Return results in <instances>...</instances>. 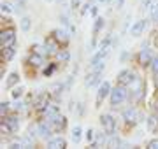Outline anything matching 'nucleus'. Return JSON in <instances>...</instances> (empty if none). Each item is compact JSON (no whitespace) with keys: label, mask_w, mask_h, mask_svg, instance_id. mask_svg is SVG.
Here are the masks:
<instances>
[{"label":"nucleus","mask_w":158,"mask_h":149,"mask_svg":"<svg viewBox=\"0 0 158 149\" xmlns=\"http://www.w3.org/2000/svg\"><path fill=\"white\" fill-rule=\"evenodd\" d=\"M109 51H111V47H106V49H98V51L95 53V56L91 58V65H95V63H100V62H104V60L107 58Z\"/></svg>","instance_id":"obj_16"},{"label":"nucleus","mask_w":158,"mask_h":149,"mask_svg":"<svg viewBox=\"0 0 158 149\" xmlns=\"http://www.w3.org/2000/svg\"><path fill=\"white\" fill-rule=\"evenodd\" d=\"M86 139H88V140H93V139H95V132H93L91 128L86 132Z\"/></svg>","instance_id":"obj_38"},{"label":"nucleus","mask_w":158,"mask_h":149,"mask_svg":"<svg viewBox=\"0 0 158 149\" xmlns=\"http://www.w3.org/2000/svg\"><path fill=\"white\" fill-rule=\"evenodd\" d=\"M16 2H19V4H23V2H25V0H16Z\"/></svg>","instance_id":"obj_42"},{"label":"nucleus","mask_w":158,"mask_h":149,"mask_svg":"<svg viewBox=\"0 0 158 149\" xmlns=\"http://www.w3.org/2000/svg\"><path fill=\"white\" fill-rule=\"evenodd\" d=\"M18 83H19V74H18V72H11V74L7 75V81H6L7 88H14Z\"/></svg>","instance_id":"obj_19"},{"label":"nucleus","mask_w":158,"mask_h":149,"mask_svg":"<svg viewBox=\"0 0 158 149\" xmlns=\"http://www.w3.org/2000/svg\"><path fill=\"white\" fill-rule=\"evenodd\" d=\"M148 147H149V149H158V139L149 140V142H148Z\"/></svg>","instance_id":"obj_35"},{"label":"nucleus","mask_w":158,"mask_h":149,"mask_svg":"<svg viewBox=\"0 0 158 149\" xmlns=\"http://www.w3.org/2000/svg\"><path fill=\"white\" fill-rule=\"evenodd\" d=\"M100 123H102V126H104V132L107 133L109 137L114 135V130H116V121H114L113 116H111V114H102L100 116Z\"/></svg>","instance_id":"obj_2"},{"label":"nucleus","mask_w":158,"mask_h":149,"mask_svg":"<svg viewBox=\"0 0 158 149\" xmlns=\"http://www.w3.org/2000/svg\"><path fill=\"white\" fill-rule=\"evenodd\" d=\"M153 62V54L149 49H142L141 53H139V63H141L142 67H149Z\"/></svg>","instance_id":"obj_12"},{"label":"nucleus","mask_w":158,"mask_h":149,"mask_svg":"<svg viewBox=\"0 0 158 149\" xmlns=\"http://www.w3.org/2000/svg\"><path fill=\"white\" fill-rule=\"evenodd\" d=\"M51 132H53V128H51L49 121H46V123H39V125H37V135H39L40 139H48V140H49V139H51Z\"/></svg>","instance_id":"obj_8"},{"label":"nucleus","mask_w":158,"mask_h":149,"mask_svg":"<svg viewBox=\"0 0 158 149\" xmlns=\"http://www.w3.org/2000/svg\"><path fill=\"white\" fill-rule=\"evenodd\" d=\"M148 26V21L146 19H139V21H135V25L132 26V35L134 37H139V35H142V32L146 30Z\"/></svg>","instance_id":"obj_14"},{"label":"nucleus","mask_w":158,"mask_h":149,"mask_svg":"<svg viewBox=\"0 0 158 149\" xmlns=\"http://www.w3.org/2000/svg\"><path fill=\"white\" fill-rule=\"evenodd\" d=\"M48 105H49V103H48V95H39L37 102H35V107H37L39 111H44Z\"/></svg>","instance_id":"obj_24"},{"label":"nucleus","mask_w":158,"mask_h":149,"mask_svg":"<svg viewBox=\"0 0 158 149\" xmlns=\"http://www.w3.org/2000/svg\"><path fill=\"white\" fill-rule=\"evenodd\" d=\"M81 139H83V128H81V126H74L72 128V142L79 144Z\"/></svg>","instance_id":"obj_23"},{"label":"nucleus","mask_w":158,"mask_h":149,"mask_svg":"<svg viewBox=\"0 0 158 149\" xmlns=\"http://www.w3.org/2000/svg\"><path fill=\"white\" fill-rule=\"evenodd\" d=\"M58 2H63V0H58Z\"/></svg>","instance_id":"obj_44"},{"label":"nucleus","mask_w":158,"mask_h":149,"mask_svg":"<svg viewBox=\"0 0 158 149\" xmlns=\"http://www.w3.org/2000/svg\"><path fill=\"white\" fill-rule=\"evenodd\" d=\"M109 46H111V37H106V39L98 44V49H106V47H109Z\"/></svg>","instance_id":"obj_33"},{"label":"nucleus","mask_w":158,"mask_h":149,"mask_svg":"<svg viewBox=\"0 0 158 149\" xmlns=\"http://www.w3.org/2000/svg\"><path fill=\"white\" fill-rule=\"evenodd\" d=\"M14 54H16V44L2 47V58H4L6 62H11L12 58H14Z\"/></svg>","instance_id":"obj_15"},{"label":"nucleus","mask_w":158,"mask_h":149,"mask_svg":"<svg viewBox=\"0 0 158 149\" xmlns=\"http://www.w3.org/2000/svg\"><path fill=\"white\" fill-rule=\"evenodd\" d=\"M27 62H28L32 67H40V65H42V56L37 54V53H30L28 58H27Z\"/></svg>","instance_id":"obj_17"},{"label":"nucleus","mask_w":158,"mask_h":149,"mask_svg":"<svg viewBox=\"0 0 158 149\" xmlns=\"http://www.w3.org/2000/svg\"><path fill=\"white\" fill-rule=\"evenodd\" d=\"M91 16H97V12H98V7H97V6H91Z\"/></svg>","instance_id":"obj_40"},{"label":"nucleus","mask_w":158,"mask_h":149,"mask_svg":"<svg viewBox=\"0 0 158 149\" xmlns=\"http://www.w3.org/2000/svg\"><path fill=\"white\" fill-rule=\"evenodd\" d=\"M4 121L12 128V132H16L18 128H19V118H18V116H6Z\"/></svg>","instance_id":"obj_18"},{"label":"nucleus","mask_w":158,"mask_h":149,"mask_svg":"<svg viewBox=\"0 0 158 149\" xmlns=\"http://www.w3.org/2000/svg\"><path fill=\"white\" fill-rule=\"evenodd\" d=\"M51 35H53V37H55L58 42H60V44H63V46H65V44L69 42V39H70V34H69L65 28H56V30H53V34H51Z\"/></svg>","instance_id":"obj_9"},{"label":"nucleus","mask_w":158,"mask_h":149,"mask_svg":"<svg viewBox=\"0 0 158 149\" xmlns=\"http://www.w3.org/2000/svg\"><path fill=\"white\" fill-rule=\"evenodd\" d=\"M100 77L102 72H90L85 77V84L86 86H97V84H100Z\"/></svg>","instance_id":"obj_11"},{"label":"nucleus","mask_w":158,"mask_h":149,"mask_svg":"<svg viewBox=\"0 0 158 149\" xmlns=\"http://www.w3.org/2000/svg\"><path fill=\"white\" fill-rule=\"evenodd\" d=\"M46 2H51V0H46Z\"/></svg>","instance_id":"obj_43"},{"label":"nucleus","mask_w":158,"mask_h":149,"mask_svg":"<svg viewBox=\"0 0 158 149\" xmlns=\"http://www.w3.org/2000/svg\"><path fill=\"white\" fill-rule=\"evenodd\" d=\"M23 107H25V103H23V102H19V100L12 103V109H14V111H21Z\"/></svg>","instance_id":"obj_36"},{"label":"nucleus","mask_w":158,"mask_h":149,"mask_svg":"<svg viewBox=\"0 0 158 149\" xmlns=\"http://www.w3.org/2000/svg\"><path fill=\"white\" fill-rule=\"evenodd\" d=\"M55 69H56V65H49V67H48V69L44 70V75H51Z\"/></svg>","instance_id":"obj_37"},{"label":"nucleus","mask_w":158,"mask_h":149,"mask_svg":"<svg viewBox=\"0 0 158 149\" xmlns=\"http://www.w3.org/2000/svg\"><path fill=\"white\" fill-rule=\"evenodd\" d=\"M146 121H148V130L155 133L158 130V116H149Z\"/></svg>","instance_id":"obj_22"},{"label":"nucleus","mask_w":158,"mask_h":149,"mask_svg":"<svg viewBox=\"0 0 158 149\" xmlns=\"http://www.w3.org/2000/svg\"><path fill=\"white\" fill-rule=\"evenodd\" d=\"M151 19L158 21V0L151 4Z\"/></svg>","instance_id":"obj_29"},{"label":"nucleus","mask_w":158,"mask_h":149,"mask_svg":"<svg viewBox=\"0 0 158 149\" xmlns=\"http://www.w3.org/2000/svg\"><path fill=\"white\" fill-rule=\"evenodd\" d=\"M151 69H153V72H155V74H158V56L153 58V62H151Z\"/></svg>","instance_id":"obj_34"},{"label":"nucleus","mask_w":158,"mask_h":149,"mask_svg":"<svg viewBox=\"0 0 158 149\" xmlns=\"http://www.w3.org/2000/svg\"><path fill=\"white\" fill-rule=\"evenodd\" d=\"M0 42H2V47L11 46V44H16V32H14L12 28L2 30V34H0Z\"/></svg>","instance_id":"obj_3"},{"label":"nucleus","mask_w":158,"mask_h":149,"mask_svg":"<svg viewBox=\"0 0 158 149\" xmlns=\"http://www.w3.org/2000/svg\"><path fill=\"white\" fill-rule=\"evenodd\" d=\"M134 81H135V75H134V72H132V70H121V72H119L118 74V83L119 84H123V86H132V84H134Z\"/></svg>","instance_id":"obj_5"},{"label":"nucleus","mask_w":158,"mask_h":149,"mask_svg":"<svg viewBox=\"0 0 158 149\" xmlns=\"http://www.w3.org/2000/svg\"><path fill=\"white\" fill-rule=\"evenodd\" d=\"M123 4H125V0H116L114 7H116V9H121V7H123Z\"/></svg>","instance_id":"obj_39"},{"label":"nucleus","mask_w":158,"mask_h":149,"mask_svg":"<svg viewBox=\"0 0 158 149\" xmlns=\"http://www.w3.org/2000/svg\"><path fill=\"white\" fill-rule=\"evenodd\" d=\"M11 107H12V105H9L7 102H2V105H0V114L4 116V118L9 116V109H11Z\"/></svg>","instance_id":"obj_30"},{"label":"nucleus","mask_w":158,"mask_h":149,"mask_svg":"<svg viewBox=\"0 0 158 149\" xmlns=\"http://www.w3.org/2000/svg\"><path fill=\"white\" fill-rule=\"evenodd\" d=\"M23 91H25V90H23L21 86H18V88L14 86L12 88V91H11V97L14 98V100H19V98L23 97Z\"/></svg>","instance_id":"obj_27"},{"label":"nucleus","mask_w":158,"mask_h":149,"mask_svg":"<svg viewBox=\"0 0 158 149\" xmlns=\"http://www.w3.org/2000/svg\"><path fill=\"white\" fill-rule=\"evenodd\" d=\"M107 95H111V83L109 81H104L100 84V88H98V93H97V105H100L102 100L107 97Z\"/></svg>","instance_id":"obj_7"},{"label":"nucleus","mask_w":158,"mask_h":149,"mask_svg":"<svg viewBox=\"0 0 158 149\" xmlns=\"http://www.w3.org/2000/svg\"><path fill=\"white\" fill-rule=\"evenodd\" d=\"M48 147H51V149H65L67 147V142H65L63 137H51L49 140H48Z\"/></svg>","instance_id":"obj_10"},{"label":"nucleus","mask_w":158,"mask_h":149,"mask_svg":"<svg viewBox=\"0 0 158 149\" xmlns=\"http://www.w3.org/2000/svg\"><path fill=\"white\" fill-rule=\"evenodd\" d=\"M2 12H4V14H11L12 12V6L9 2H4V4H2Z\"/></svg>","instance_id":"obj_32"},{"label":"nucleus","mask_w":158,"mask_h":149,"mask_svg":"<svg viewBox=\"0 0 158 149\" xmlns=\"http://www.w3.org/2000/svg\"><path fill=\"white\" fill-rule=\"evenodd\" d=\"M55 58H56L58 63H67L69 60H70V53H69L67 49H60V51L55 54Z\"/></svg>","instance_id":"obj_20"},{"label":"nucleus","mask_w":158,"mask_h":149,"mask_svg":"<svg viewBox=\"0 0 158 149\" xmlns=\"http://www.w3.org/2000/svg\"><path fill=\"white\" fill-rule=\"evenodd\" d=\"M123 121L125 123H128V125H135L137 121L141 119V116H139V112H137L134 107H130V109H127V111H123Z\"/></svg>","instance_id":"obj_6"},{"label":"nucleus","mask_w":158,"mask_h":149,"mask_svg":"<svg viewBox=\"0 0 158 149\" xmlns=\"http://www.w3.org/2000/svg\"><path fill=\"white\" fill-rule=\"evenodd\" d=\"M30 28H32V19H30V18H23L21 19V30L23 32H30Z\"/></svg>","instance_id":"obj_28"},{"label":"nucleus","mask_w":158,"mask_h":149,"mask_svg":"<svg viewBox=\"0 0 158 149\" xmlns=\"http://www.w3.org/2000/svg\"><path fill=\"white\" fill-rule=\"evenodd\" d=\"M51 90H53V95H58V97H60V95H62L63 91H67V90H65V84H63V83L53 84V88H51Z\"/></svg>","instance_id":"obj_26"},{"label":"nucleus","mask_w":158,"mask_h":149,"mask_svg":"<svg viewBox=\"0 0 158 149\" xmlns=\"http://www.w3.org/2000/svg\"><path fill=\"white\" fill-rule=\"evenodd\" d=\"M0 130H2V133H4V135H9V133H12V128L7 125L6 121H2V125H0Z\"/></svg>","instance_id":"obj_31"},{"label":"nucleus","mask_w":158,"mask_h":149,"mask_svg":"<svg viewBox=\"0 0 158 149\" xmlns=\"http://www.w3.org/2000/svg\"><path fill=\"white\" fill-rule=\"evenodd\" d=\"M32 53H37V54H40V56H42V54H49V53H48V47L46 46H40V44H34V46H32Z\"/></svg>","instance_id":"obj_25"},{"label":"nucleus","mask_w":158,"mask_h":149,"mask_svg":"<svg viewBox=\"0 0 158 149\" xmlns=\"http://www.w3.org/2000/svg\"><path fill=\"white\" fill-rule=\"evenodd\" d=\"M151 4H153V0H142V6L144 7H149Z\"/></svg>","instance_id":"obj_41"},{"label":"nucleus","mask_w":158,"mask_h":149,"mask_svg":"<svg viewBox=\"0 0 158 149\" xmlns=\"http://www.w3.org/2000/svg\"><path fill=\"white\" fill-rule=\"evenodd\" d=\"M48 121H49L53 132H62L63 128L67 126V119H65L62 114H56V116H53V118H48Z\"/></svg>","instance_id":"obj_4"},{"label":"nucleus","mask_w":158,"mask_h":149,"mask_svg":"<svg viewBox=\"0 0 158 149\" xmlns=\"http://www.w3.org/2000/svg\"><path fill=\"white\" fill-rule=\"evenodd\" d=\"M46 47H48V53H49V54H56V53L60 51V42L51 35L49 39L46 40Z\"/></svg>","instance_id":"obj_13"},{"label":"nucleus","mask_w":158,"mask_h":149,"mask_svg":"<svg viewBox=\"0 0 158 149\" xmlns=\"http://www.w3.org/2000/svg\"><path fill=\"white\" fill-rule=\"evenodd\" d=\"M127 97H128L127 86H123V84L116 86L114 90H111V105L116 107V105H119V103H123L125 100H127Z\"/></svg>","instance_id":"obj_1"},{"label":"nucleus","mask_w":158,"mask_h":149,"mask_svg":"<svg viewBox=\"0 0 158 149\" xmlns=\"http://www.w3.org/2000/svg\"><path fill=\"white\" fill-rule=\"evenodd\" d=\"M56 114H60V109H58V105H55V103H49V105L44 109L46 118H53V116H56Z\"/></svg>","instance_id":"obj_21"}]
</instances>
